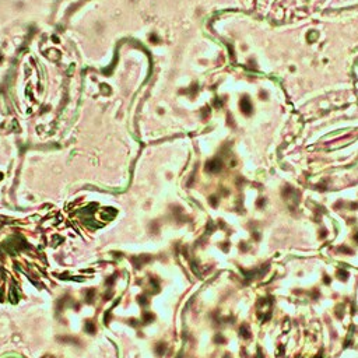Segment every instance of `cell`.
<instances>
[{"mask_svg":"<svg viewBox=\"0 0 358 358\" xmlns=\"http://www.w3.org/2000/svg\"><path fill=\"white\" fill-rule=\"evenodd\" d=\"M10 301L11 302L18 301V294H17V290H15L14 285H11V290H10Z\"/></svg>","mask_w":358,"mask_h":358,"instance_id":"6da1fadb","label":"cell"},{"mask_svg":"<svg viewBox=\"0 0 358 358\" xmlns=\"http://www.w3.org/2000/svg\"><path fill=\"white\" fill-rule=\"evenodd\" d=\"M239 333L242 334V337H245V338H249V337H251V331H249V327H248L246 325H244V326L241 327Z\"/></svg>","mask_w":358,"mask_h":358,"instance_id":"7a4b0ae2","label":"cell"},{"mask_svg":"<svg viewBox=\"0 0 358 358\" xmlns=\"http://www.w3.org/2000/svg\"><path fill=\"white\" fill-rule=\"evenodd\" d=\"M85 330H87L88 333H95V326H94L91 322H88L87 325H85Z\"/></svg>","mask_w":358,"mask_h":358,"instance_id":"3957f363","label":"cell"},{"mask_svg":"<svg viewBox=\"0 0 358 358\" xmlns=\"http://www.w3.org/2000/svg\"><path fill=\"white\" fill-rule=\"evenodd\" d=\"M337 276H338L341 280H345V278L348 277V273H347L345 270H338V271H337Z\"/></svg>","mask_w":358,"mask_h":358,"instance_id":"277c9868","label":"cell"},{"mask_svg":"<svg viewBox=\"0 0 358 358\" xmlns=\"http://www.w3.org/2000/svg\"><path fill=\"white\" fill-rule=\"evenodd\" d=\"M150 320H153V315L148 313V312H146V313H144V322H150Z\"/></svg>","mask_w":358,"mask_h":358,"instance_id":"5b68a950","label":"cell"},{"mask_svg":"<svg viewBox=\"0 0 358 358\" xmlns=\"http://www.w3.org/2000/svg\"><path fill=\"white\" fill-rule=\"evenodd\" d=\"M139 301H140L141 305H146V304H147V298H146L144 295H141V297H139Z\"/></svg>","mask_w":358,"mask_h":358,"instance_id":"8992f818","label":"cell"},{"mask_svg":"<svg viewBox=\"0 0 358 358\" xmlns=\"http://www.w3.org/2000/svg\"><path fill=\"white\" fill-rule=\"evenodd\" d=\"M354 239H355V241H357V242H358V232H357V234H355V237H354Z\"/></svg>","mask_w":358,"mask_h":358,"instance_id":"52a82bcc","label":"cell"}]
</instances>
